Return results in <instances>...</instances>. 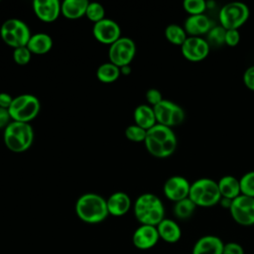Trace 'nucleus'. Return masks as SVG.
I'll return each mask as SVG.
<instances>
[{"instance_id":"obj_1","label":"nucleus","mask_w":254,"mask_h":254,"mask_svg":"<svg viewBox=\"0 0 254 254\" xmlns=\"http://www.w3.org/2000/svg\"><path fill=\"white\" fill-rule=\"evenodd\" d=\"M144 144L148 153L153 157L165 159L175 153L178 139L173 128L157 123L147 130Z\"/></svg>"},{"instance_id":"obj_2","label":"nucleus","mask_w":254,"mask_h":254,"mask_svg":"<svg viewBox=\"0 0 254 254\" xmlns=\"http://www.w3.org/2000/svg\"><path fill=\"white\" fill-rule=\"evenodd\" d=\"M75 213L80 220L90 224L100 223L109 215L106 199L93 192L84 193L77 198Z\"/></svg>"},{"instance_id":"obj_3","label":"nucleus","mask_w":254,"mask_h":254,"mask_svg":"<svg viewBox=\"0 0 254 254\" xmlns=\"http://www.w3.org/2000/svg\"><path fill=\"white\" fill-rule=\"evenodd\" d=\"M136 219L145 225L157 226L165 218V207L159 196L146 192L137 197L134 206Z\"/></svg>"},{"instance_id":"obj_4","label":"nucleus","mask_w":254,"mask_h":254,"mask_svg":"<svg viewBox=\"0 0 254 254\" xmlns=\"http://www.w3.org/2000/svg\"><path fill=\"white\" fill-rule=\"evenodd\" d=\"M4 143L14 153L27 151L34 141V130L30 123L13 121L4 129Z\"/></svg>"},{"instance_id":"obj_5","label":"nucleus","mask_w":254,"mask_h":254,"mask_svg":"<svg viewBox=\"0 0 254 254\" xmlns=\"http://www.w3.org/2000/svg\"><path fill=\"white\" fill-rule=\"evenodd\" d=\"M189 198L200 207H211L221 198L217 182L209 178H200L190 183Z\"/></svg>"},{"instance_id":"obj_6","label":"nucleus","mask_w":254,"mask_h":254,"mask_svg":"<svg viewBox=\"0 0 254 254\" xmlns=\"http://www.w3.org/2000/svg\"><path fill=\"white\" fill-rule=\"evenodd\" d=\"M40 101L33 94H21L13 98L9 113L13 121L30 123L40 112Z\"/></svg>"},{"instance_id":"obj_7","label":"nucleus","mask_w":254,"mask_h":254,"mask_svg":"<svg viewBox=\"0 0 254 254\" xmlns=\"http://www.w3.org/2000/svg\"><path fill=\"white\" fill-rule=\"evenodd\" d=\"M0 36L6 45L17 49L26 47L32 35L26 23L19 19H8L0 28Z\"/></svg>"},{"instance_id":"obj_8","label":"nucleus","mask_w":254,"mask_h":254,"mask_svg":"<svg viewBox=\"0 0 254 254\" xmlns=\"http://www.w3.org/2000/svg\"><path fill=\"white\" fill-rule=\"evenodd\" d=\"M250 16L248 6L243 2H229L220 8L218 19L225 30H238Z\"/></svg>"},{"instance_id":"obj_9","label":"nucleus","mask_w":254,"mask_h":254,"mask_svg":"<svg viewBox=\"0 0 254 254\" xmlns=\"http://www.w3.org/2000/svg\"><path fill=\"white\" fill-rule=\"evenodd\" d=\"M153 109L158 124L173 128L185 120V110L183 107L171 100L163 99Z\"/></svg>"},{"instance_id":"obj_10","label":"nucleus","mask_w":254,"mask_h":254,"mask_svg":"<svg viewBox=\"0 0 254 254\" xmlns=\"http://www.w3.org/2000/svg\"><path fill=\"white\" fill-rule=\"evenodd\" d=\"M136 54V45L128 37H121L109 47V62L119 68L130 65Z\"/></svg>"},{"instance_id":"obj_11","label":"nucleus","mask_w":254,"mask_h":254,"mask_svg":"<svg viewBox=\"0 0 254 254\" xmlns=\"http://www.w3.org/2000/svg\"><path fill=\"white\" fill-rule=\"evenodd\" d=\"M232 219L239 225H254V197L240 194L232 199L229 207Z\"/></svg>"},{"instance_id":"obj_12","label":"nucleus","mask_w":254,"mask_h":254,"mask_svg":"<svg viewBox=\"0 0 254 254\" xmlns=\"http://www.w3.org/2000/svg\"><path fill=\"white\" fill-rule=\"evenodd\" d=\"M209 51V45L201 37H188L181 46V52L184 58L194 63L204 60L208 56Z\"/></svg>"},{"instance_id":"obj_13","label":"nucleus","mask_w":254,"mask_h":254,"mask_svg":"<svg viewBox=\"0 0 254 254\" xmlns=\"http://www.w3.org/2000/svg\"><path fill=\"white\" fill-rule=\"evenodd\" d=\"M92 34L97 42L109 46L121 38L119 25L115 21L106 18L93 24Z\"/></svg>"},{"instance_id":"obj_14","label":"nucleus","mask_w":254,"mask_h":254,"mask_svg":"<svg viewBox=\"0 0 254 254\" xmlns=\"http://www.w3.org/2000/svg\"><path fill=\"white\" fill-rule=\"evenodd\" d=\"M190 189V183L185 177L175 175L165 182L163 191L169 200L177 202L189 197Z\"/></svg>"},{"instance_id":"obj_15","label":"nucleus","mask_w":254,"mask_h":254,"mask_svg":"<svg viewBox=\"0 0 254 254\" xmlns=\"http://www.w3.org/2000/svg\"><path fill=\"white\" fill-rule=\"evenodd\" d=\"M160 236L157 226L141 224L133 233L132 242L134 246L140 250H148L153 248L159 241Z\"/></svg>"},{"instance_id":"obj_16","label":"nucleus","mask_w":254,"mask_h":254,"mask_svg":"<svg viewBox=\"0 0 254 254\" xmlns=\"http://www.w3.org/2000/svg\"><path fill=\"white\" fill-rule=\"evenodd\" d=\"M33 10L37 18L43 22L56 21L61 14V3L58 0H35Z\"/></svg>"},{"instance_id":"obj_17","label":"nucleus","mask_w":254,"mask_h":254,"mask_svg":"<svg viewBox=\"0 0 254 254\" xmlns=\"http://www.w3.org/2000/svg\"><path fill=\"white\" fill-rule=\"evenodd\" d=\"M212 27L211 20L205 14L189 16L184 23V29L189 37H200L201 35H206Z\"/></svg>"},{"instance_id":"obj_18","label":"nucleus","mask_w":254,"mask_h":254,"mask_svg":"<svg viewBox=\"0 0 254 254\" xmlns=\"http://www.w3.org/2000/svg\"><path fill=\"white\" fill-rule=\"evenodd\" d=\"M223 246L224 242L218 236L207 234L195 241L191 254H222Z\"/></svg>"},{"instance_id":"obj_19","label":"nucleus","mask_w":254,"mask_h":254,"mask_svg":"<svg viewBox=\"0 0 254 254\" xmlns=\"http://www.w3.org/2000/svg\"><path fill=\"white\" fill-rule=\"evenodd\" d=\"M106 203L108 213L113 216H122L131 208V199L129 195L123 191H116L112 193L106 199Z\"/></svg>"},{"instance_id":"obj_20","label":"nucleus","mask_w":254,"mask_h":254,"mask_svg":"<svg viewBox=\"0 0 254 254\" xmlns=\"http://www.w3.org/2000/svg\"><path fill=\"white\" fill-rule=\"evenodd\" d=\"M157 230L160 239L167 243H177L182 237V229L180 225L171 218H164L158 225Z\"/></svg>"},{"instance_id":"obj_21","label":"nucleus","mask_w":254,"mask_h":254,"mask_svg":"<svg viewBox=\"0 0 254 254\" xmlns=\"http://www.w3.org/2000/svg\"><path fill=\"white\" fill-rule=\"evenodd\" d=\"M87 0H64L61 3V14L69 20H76L85 16L88 6Z\"/></svg>"},{"instance_id":"obj_22","label":"nucleus","mask_w":254,"mask_h":254,"mask_svg":"<svg viewBox=\"0 0 254 254\" xmlns=\"http://www.w3.org/2000/svg\"><path fill=\"white\" fill-rule=\"evenodd\" d=\"M218 190L221 197L234 199L241 194L239 180L231 175L221 177L217 182Z\"/></svg>"},{"instance_id":"obj_23","label":"nucleus","mask_w":254,"mask_h":254,"mask_svg":"<svg viewBox=\"0 0 254 254\" xmlns=\"http://www.w3.org/2000/svg\"><path fill=\"white\" fill-rule=\"evenodd\" d=\"M134 121L136 125L145 129L146 131L151 129L157 124L153 107L147 104L137 106L134 110Z\"/></svg>"},{"instance_id":"obj_24","label":"nucleus","mask_w":254,"mask_h":254,"mask_svg":"<svg viewBox=\"0 0 254 254\" xmlns=\"http://www.w3.org/2000/svg\"><path fill=\"white\" fill-rule=\"evenodd\" d=\"M32 54L45 55L53 48V39L45 33H37L32 35L28 45L26 46Z\"/></svg>"},{"instance_id":"obj_25","label":"nucleus","mask_w":254,"mask_h":254,"mask_svg":"<svg viewBox=\"0 0 254 254\" xmlns=\"http://www.w3.org/2000/svg\"><path fill=\"white\" fill-rule=\"evenodd\" d=\"M120 74V68L110 62L100 64L96 70L97 79L103 83H111L116 81Z\"/></svg>"},{"instance_id":"obj_26","label":"nucleus","mask_w":254,"mask_h":254,"mask_svg":"<svg viewBox=\"0 0 254 254\" xmlns=\"http://www.w3.org/2000/svg\"><path fill=\"white\" fill-rule=\"evenodd\" d=\"M165 37L173 45L182 46L188 38L184 27L178 24H170L165 29Z\"/></svg>"},{"instance_id":"obj_27","label":"nucleus","mask_w":254,"mask_h":254,"mask_svg":"<svg viewBox=\"0 0 254 254\" xmlns=\"http://www.w3.org/2000/svg\"><path fill=\"white\" fill-rule=\"evenodd\" d=\"M196 205L189 197H187L180 201L175 202L173 212L178 219L185 220L190 218L193 214Z\"/></svg>"},{"instance_id":"obj_28","label":"nucleus","mask_w":254,"mask_h":254,"mask_svg":"<svg viewBox=\"0 0 254 254\" xmlns=\"http://www.w3.org/2000/svg\"><path fill=\"white\" fill-rule=\"evenodd\" d=\"M225 33L226 30L222 26H213L206 34L205 39L209 47L219 48L222 45H225Z\"/></svg>"},{"instance_id":"obj_29","label":"nucleus","mask_w":254,"mask_h":254,"mask_svg":"<svg viewBox=\"0 0 254 254\" xmlns=\"http://www.w3.org/2000/svg\"><path fill=\"white\" fill-rule=\"evenodd\" d=\"M105 16L104 7L97 2H89L86 8L85 17L94 24L103 20Z\"/></svg>"},{"instance_id":"obj_30","label":"nucleus","mask_w":254,"mask_h":254,"mask_svg":"<svg viewBox=\"0 0 254 254\" xmlns=\"http://www.w3.org/2000/svg\"><path fill=\"white\" fill-rule=\"evenodd\" d=\"M239 184L241 194L254 197V171L245 173L239 179Z\"/></svg>"},{"instance_id":"obj_31","label":"nucleus","mask_w":254,"mask_h":254,"mask_svg":"<svg viewBox=\"0 0 254 254\" xmlns=\"http://www.w3.org/2000/svg\"><path fill=\"white\" fill-rule=\"evenodd\" d=\"M183 7L190 16L204 14V11L207 9L206 1L204 0H185Z\"/></svg>"},{"instance_id":"obj_32","label":"nucleus","mask_w":254,"mask_h":254,"mask_svg":"<svg viewBox=\"0 0 254 254\" xmlns=\"http://www.w3.org/2000/svg\"><path fill=\"white\" fill-rule=\"evenodd\" d=\"M147 131L136 124L129 125L125 130V136L128 140L133 142H144Z\"/></svg>"},{"instance_id":"obj_33","label":"nucleus","mask_w":254,"mask_h":254,"mask_svg":"<svg viewBox=\"0 0 254 254\" xmlns=\"http://www.w3.org/2000/svg\"><path fill=\"white\" fill-rule=\"evenodd\" d=\"M32 57V53L29 51L27 47H21L14 49L13 51V59L14 62L19 65H26L30 63Z\"/></svg>"},{"instance_id":"obj_34","label":"nucleus","mask_w":254,"mask_h":254,"mask_svg":"<svg viewBox=\"0 0 254 254\" xmlns=\"http://www.w3.org/2000/svg\"><path fill=\"white\" fill-rule=\"evenodd\" d=\"M146 100L150 106L154 107L155 105H157L163 100L162 93L160 92V90L156 88H150L146 92Z\"/></svg>"},{"instance_id":"obj_35","label":"nucleus","mask_w":254,"mask_h":254,"mask_svg":"<svg viewBox=\"0 0 254 254\" xmlns=\"http://www.w3.org/2000/svg\"><path fill=\"white\" fill-rule=\"evenodd\" d=\"M243 82L248 89L254 91V64L245 69L243 73Z\"/></svg>"},{"instance_id":"obj_36","label":"nucleus","mask_w":254,"mask_h":254,"mask_svg":"<svg viewBox=\"0 0 254 254\" xmlns=\"http://www.w3.org/2000/svg\"><path fill=\"white\" fill-rule=\"evenodd\" d=\"M222 254H244V249L239 243L231 241L224 243Z\"/></svg>"},{"instance_id":"obj_37","label":"nucleus","mask_w":254,"mask_h":254,"mask_svg":"<svg viewBox=\"0 0 254 254\" xmlns=\"http://www.w3.org/2000/svg\"><path fill=\"white\" fill-rule=\"evenodd\" d=\"M240 41V34L238 30H226L225 33V45L229 47H235Z\"/></svg>"},{"instance_id":"obj_38","label":"nucleus","mask_w":254,"mask_h":254,"mask_svg":"<svg viewBox=\"0 0 254 254\" xmlns=\"http://www.w3.org/2000/svg\"><path fill=\"white\" fill-rule=\"evenodd\" d=\"M12 122L8 109L0 107V129H5Z\"/></svg>"},{"instance_id":"obj_39","label":"nucleus","mask_w":254,"mask_h":254,"mask_svg":"<svg viewBox=\"0 0 254 254\" xmlns=\"http://www.w3.org/2000/svg\"><path fill=\"white\" fill-rule=\"evenodd\" d=\"M13 98L9 93L7 92H0V107L1 108H5V109H9Z\"/></svg>"},{"instance_id":"obj_40","label":"nucleus","mask_w":254,"mask_h":254,"mask_svg":"<svg viewBox=\"0 0 254 254\" xmlns=\"http://www.w3.org/2000/svg\"><path fill=\"white\" fill-rule=\"evenodd\" d=\"M231 202H232L231 199L225 198V197H221L220 200H219L220 205H221L222 207H224V208H227V209H229V207H230V205H231Z\"/></svg>"},{"instance_id":"obj_41","label":"nucleus","mask_w":254,"mask_h":254,"mask_svg":"<svg viewBox=\"0 0 254 254\" xmlns=\"http://www.w3.org/2000/svg\"><path fill=\"white\" fill-rule=\"evenodd\" d=\"M120 72L124 75H129L131 73V66L130 65H125L120 67Z\"/></svg>"}]
</instances>
